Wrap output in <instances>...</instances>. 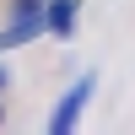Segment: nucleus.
<instances>
[{"mask_svg":"<svg viewBox=\"0 0 135 135\" xmlns=\"http://www.w3.org/2000/svg\"><path fill=\"white\" fill-rule=\"evenodd\" d=\"M86 97H92V76H81V81L70 86V97H60V108H54V119H49V130H54V135H65V130H76V114L86 108Z\"/></svg>","mask_w":135,"mask_h":135,"instance_id":"nucleus-1","label":"nucleus"},{"mask_svg":"<svg viewBox=\"0 0 135 135\" xmlns=\"http://www.w3.org/2000/svg\"><path fill=\"white\" fill-rule=\"evenodd\" d=\"M43 22H49L54 38H70V27H76V0H49V6H43Z\"/></svg>","mask_w":135,"mask_h":135,"instance_id":"nucleus-2","label":"nucleus"},{"mask_svg":"<svg viewBox=\"0 0 135 135\" xmlns=\"http://www.w3.org/2000/svg\"><path fill=\"white\" fill-rule=\"evenodd\" d=\"M0 86H6V70H0Z\"/></svg>","mask_w":135,"mask_h":135,"instance_id":"nucleus-3","label":"nucleus"}]
</instances>
